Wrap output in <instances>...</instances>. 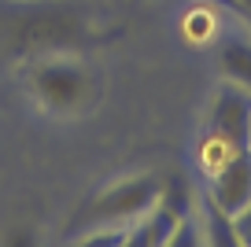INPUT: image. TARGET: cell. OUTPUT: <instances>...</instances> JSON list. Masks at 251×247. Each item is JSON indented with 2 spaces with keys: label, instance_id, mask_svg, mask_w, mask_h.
I'll use <instances>...</instances> for the list:
<instances>
[{
  "label": "cell",
  "instance_id": "obj_3",
  "mask_svg": "<svg viewBox=\"0 0 251 247\" xmlns=\"http://www.w3.org/2000/svg\"><path fill=\"white\" fill-rule=\"evenodd\" d=\"M163 196V181L155 173H126L111 185L96 188V196L81 207V225H133L148 214Z\"/></svg>",
  "mask_w": 251,
  "mask_h": 247
},
{
  "label": "cell",
  "instance_id": "obj_1",
  "mask_svg": "<svg viewBox=\"0 0 251 247\" xmlns=\"http://www.w3.org/2000/svg\"><path fill=\"white\" fill-rule=\"evenodd\" d=\"M111 33L71 0H0V55L19 67L41 55H85Z\"/></svg>",
  "mask_w": 251,
  "mask_h": 247
},
{
  "label": "cell",
  "instance_id": "obj_6",
  "mask_svg": "<svg viewBox=\"0 0 251 247\" xmlns=\"http://www.w3.org/2000/svg\"><path fill=\"white\" fill-rule=\"evenodd\" d=\"M218 70L226 81L248 89L251 93V37H229L222 41V52H218Z\"/></svg>",
  "mask_w": 251,
  "mask_h": 247
},
{
  "label": "cell",
  "instance_id": "obj_13",
  "mask_svg": "<svg viewBox=\"0 0 251 247\" xmlns=\"http://www.w3.org/2000/svg\"><path fill=\"white\" fill-rule=\"evenodd\" d=\"M4 247H37V240H33L30 229H15V232H8Z\"/></svg>",
  "mask_w": 251,
  "mask_h": 247
},
{
  "label": "cell",
  "instance_id": "obj_12",
  "mask_svg": "<svg viewBox=\"0 0 251 247\" xmlns=\"http://www.w3.org/2000/svg\"><path fill=\"white\" fill-rule=\"evenodd\" d=\"M233 229H236V240H240V247H251V207L240 210V214L233 218Z\"/></svg>",
  "mask_w": 251,
  "mask_h": 247
},
{
  "label": "cell",
  "instance_id": "obj_14",
  "mask_svg": "<svg viewBox=\"0 0 251 247\" xmlns=\"http://www.w3.org/2000/svg\"><path fill=\"white\" fill-rule=\"evenodd\" d=\"M229 4H233V8H240V15L251 23V0H229Z\"/></svg>",
  "mask_w": 251,
  "mask_h": 247
},
{
  "label": "cell",
  "instance_id": "obj_2",
  "mask_svg": "<svg viewBox=\"0 0 251 247\" xmlns=\"http://www.w3.org/2000/svg\"><path fill=\"white\" fill-rule=\"evenodd\" d=\"M23 89L52 118H81L100 100V81L81 55H41L23 63Z\"/></svg>",
  "mask_w": 251,
  "mask_h": 247
},
{
  "label": "cell",
  "instance_id": "obj_4",
  "mask_svg": "<svg viewBox=\"0 0 251 247\" xmlns=\"http://www.w3.org/2000/svg\"><path fill=\"white\" fill-rule=\"evenodd\" d=\"M203 137L233 148H251V93L222 77L203 111Z\"/></svg>",
  "mask_w": 251,
  "mask_h": 247
},
{
  "label": "cell",
  "instance_id": "obj_8",
  "mask_svg": "<svg viewBox=\"0 0 251 247\" xmlns=\"http://www.w3.org/2000/svg\"><path fill=\"white\" fill-rule=\"evenodd\" d=\"M200 203H203V210H200V222H203L207 247H240V240H236V229H233V218L222 214V210L214 207L207 196H203Z\"/></svg>",
  "mask_w": 251,
  "mask_h": 247
},
{
  "label": "cell",
  "instance_id": "obj_5",
  "mask_svg": "<svg viewBox=\"0 0 251 247\" xmlns=\"http://www.w3.org/2000/svg\"><path fill=\"white\" fill-rule=\"evenodd\" d=\"M203 196L229 218H236L240 210L251 207V148H240L214 177H207Z\"/></svg>",
  "mask_w": 251,
  "mask_h": 247
},
{
  "label": "cell",
  "instance_id": "obj_10",
  "mask_svg": "<svg viewBox=\"0 0 251 247\" xmlns=\"http://www.w3.org/2000/svg\"><path fill=\"white\" fill-rule=\"evenodd\" d=\"M126 232H129V225H96V229L89 232L85 240H78L74 247H122Z\"/></svg>",
  "mask_w": 251,
  "mask_h": 247
},
{
  "label": "cell",
  "instance_id": "obj_9",
  "mask_svg": "<svg viewBox=\"0 0 251 247\" xmlns=\"http://www.w3.org/2000/svg\"><path fill=\"white\" fill-rule=\"evenodd\" d=\"M163 247H207V236H203V222L192 214H185L177 222V229L170 232V240H166Z\"/></svg>",
  "mask_w": 251,
  "mask_h": 247
},
{
  "label": "cell",
  "instance_id": "obj_11",
  "mask_svg": "<svg viewBox=\"0 0 251 247\" xmlns=\"http://www.w3.org/2000/svg\"><path fill=\"white\" fill-rule=\"evenodd\" d=\"M122 247H155V244H151V236H148V225H144V218L129 225V232H126Z\"/></svg>",
  "mask_w": 251,
  "mask_h": 247
},
{
  "label": "cell",
  "instance_id": "obj_7",
  "mask_svg": "<svg viewBox=\"0 0 251 247\" xmlns=\"http://www.w3.org/2000/svg\"><path fill=\"white\" fill-rule=\"evenodd\" d=\"M222 23H218V11L214 8H203V4H192V8H185V15H181V37L188 41V45H211L214 37H218Z\"/></svg>",
  "mask_w": 251,
  "mask_h": 247
}]
</instances>
